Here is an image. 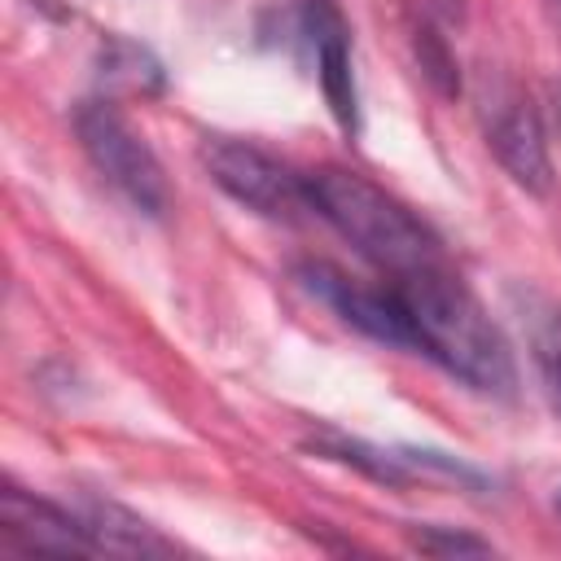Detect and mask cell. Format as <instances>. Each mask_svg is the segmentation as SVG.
I'll use <instances>...</instances> for the list:
<instances>
[{
  "mask_svg": "<svg viewBox=\"0 0 561 561\" xmlns=\"http://www.w3.org/2000/svg\"><path fill=\"white\" fill-rule=\"evenodd\" d=\"M307 197L311 210L324 224H333L390 280H403L447 259L434 228L359 171H342V167L307 171Z\"/></svg>",
  "mask_w": 561,
  "mask_h": 561,
  "instance_id": "cell-2",
  "label": "cell"
},
{
  "mask_svg": "<svg viewBox=\"0 0 561 561\" xmlns=\"http://www.w3.org/2000/svg\"><path fill=\"white\" fill-rule=\"evenodd\" d=\"M552 504H557V513H561V491H557V500H552Z\"/></svg>",
  "mask_w": 561,
  "mask_h": 561,
  "instance_id": "cell-15",
  "label": "cell"
},
{
  "mask_svg": "<svg viewBox=\"0 0 561 561\" xmlns=\"http://www.w3.org/2000/svg\"><path fill=\"white\" fill-rule=\"evenodd\" d=\"M202 167L232 202L250 206L254 215L285 219V224L316 215L311 197H307V175H298L294 167H285L280 158H272L267 149H259L250 140L206 136L202 140Z\"/></svg>",
  "mask_w": 561,
  "mask_h": 561,
  "instance_id": "cell-4",
  "label": "cell"
},
{
  "mask_svg": "<svg viewBox=\"0 0 561 561\" xmlns=\"http://www.w3.org/2000/svg\"><path fill=\"white\" fill-rule=\"evenodd\" d=\"M482 127H486V149L508 171V180L543 197L552 188V158L535 105L513 83H495L482 96Z\"/></svg>",
  "mask_w": 561,
  "mask_h": 561,
  "instance_id": "cell-6",
  "label": "cell"
},
{
  "mask_svg": "<svg viewBox=\"0 0 561 561\" xmlns=\"http://www.w3.org/2000/svg\"><path fill=\"white\" fill-rule=\"evenodd\" d=\"M390 285L403 294V307L412 316L416 355H430L438 368H447L456 381H465L478 394L491 399L513 394L517 386L513 351L500 324L486 316L478 294L460 280V272L447 259Z\"/></svg>",
  "mask_w": 561,
  "mask_h": 561,
  "instance_id": "cell-1",
  "label": "cell"
},
{
  "mask_svg": "<svg viewBox=\"0 0 561 561\" xmlns=\"http://www.w3.org/2000/svg\"><path fill=\"white\" fill-rule=\"evenodd\" d=\"M75 131H79V145H83L88 162L96 167V175L114 193H123L145 215H162L167 210L171 188H167L162 162L110 96L83 101L75 110Z\"/></svg>",
  "mask_w": 561,
  "mask_h": 561,
  "instance_id": "cell-3",
  "label": "cell"
},
{
  "mask_svg": "<svg viewBox=\"0 0 561 561\" xmlns=\"http://www.w3.org/2000/svg\"><path fill=\"white\" fill-rule=\"evenodd\" d=\"M0 535L22 552H96L79 508H61L13 482L0 491Z\"/></svg>",
  "mask_w": 561,
  "mask_h": 561,
  "instance_id": "cell-9",
  "label": "cell"
},
{
  "mask_svg": "<svg viewBox=\"0 0 561 561\" xmlns=\"http://www.w3.org/2000/svg\"><path fill=\"white\" fill-rule=\"evenodd\" d=\"M526 329H530V355L548 386L552 408L561 412V307L548 298H526Z\"/></svg>",
  "mask_w": 561,
  "mask_h": 561,
  "instance_id": "cell-10",
  "label": "cell"
},
{
  "mask_svg": "<svg viewBox=\"0 0 561 561\" xmlns=\"http://www.w3.org/2000/svg\"><path fill=\"white\" fill-rule=\"evenodd\" d=\"M416 57H421V70L434 79V88H438V92H447V96H456V92H460L456 61H451V53L443 48V39H438L430 26H421V31H416Z\"/></svg>",
  "mask_w": 561,
  "mask_h": 561,
  "instance_id": "cell-12",
  "label": "cell"
},
{
  "mask_svg": "<svg viewBox=\"0 0 561 561\" xmlns=\"http://www.w3.org/2000/svg\"><path fill=\"white\" fill-rule=\"evenodd\" d=\"M298 280L311 298H320L342 324L359 329L364 337L381 342V346H399V351H416V333H412V316L403 307V294L386 280V285H364L346 272H337L333 263H302Z\"/></svg>",
  "mask_w": 561,
  "mask_h": 561,
  "instance_id": "cell-5",
  "label": "cell"
},
{
  "mask_svg": "<svg viewBox=\"0 0 561 561\" xmlns=\"http://www.w3.org/2000/svg\"><path fill=\"white\" fill-rule=\"evenodd\" d=\"M552 105H557V123H561V83L552 88Z\"/></svg>",
  "mask_w": 561,
  "mask_h": 561,
  "instance_id": "cell-14",
  "label": "cell"
},
{
  "mask_svg": "<svg viewBox=\"0 0 561 561\" xmlns=\"http://www.w3.org/2000/svg\"><path fill=\"white\" fill-rule=\"evenodd\" d=\"M298 39L316 57L320 92L337 118L342 131H359V92L351 70V26L333 0H302L298 9Z\"/></svg>",
  "mask_w": 561,
  "mask_h": 561,
  "instance_id": "cell-8",
  "label": "cell"
},
{
  "mask_svg": "<svg viewBox=\"0 0 561 561\" xmlns=\"http://www.w3.org/2000/svg\"><path fill=\"white\" fill-rule=\"evenodd\" d=\"M412 548L416 552H430V557H456V552H495L491 539H478V535H465V530H451V526H425L412 535Z\"/></svg>",
  "mask_w": 561,
  "mask_h": 561,
  "instance_id": "cell-13",
  "label": "cell"
},
{
  "mask_svg": "<svg viewBox=\"0 0 561 561\" xmlns=\"http://www.w3.org/2000/svg\"><path fill=\"white\" fill-rule=\"evenodd\" d=\"M311 451H320L324 460L351 465L373 482L386 486H412V482H451V486H486V478L443 451H416V447H377L364 438H346V434H320L311 438Z\"/></svg>",
  "mask_w": 561,
  "mask_h": 561,
  "instance_id": "cell-7",
  "label": "cell"
},
{
  "mask_svg": "<svg viewBox=\"0 0 561 561\" xmlns=\"http://www.w3.org/2000/svg\"><path fill=\"white\" fill-rule=\"evenodd\" d=\"M105 83H118L127 92H158L162 88V66L149 57V48L131 44V39H110L105 48Z\"/></svg>",
  "mask_w": 561,
  "mask_h": 561,
  "instance_id": "cell-11",
  "label": "cell"
}]
</instances>
